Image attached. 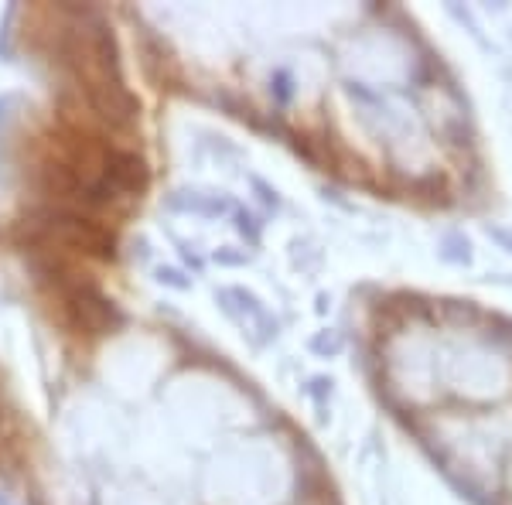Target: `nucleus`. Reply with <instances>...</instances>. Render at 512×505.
Wrapping results in <instances>:
<instances>
[{"instance_id": "obj_1", "label": "nucleus", "mask_w": 512, "mask_h": 505, "mask_svg": "<svg viewBox=\"0 0 512 505\" xmlns=\"http://www.w3.org/2000/svg\"><path fill=\"white\" fill-rule=\"evenodd\" d=\"M509 492H512V471H509ZM509 499H512V495H509Z\"/></svg>"}]
</instances>
